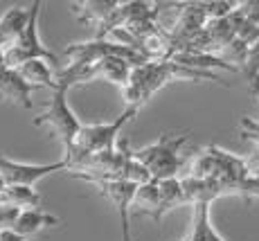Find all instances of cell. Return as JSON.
Wrapping results in <instances>:
<instances>
[{"label": "cell", "instance_id": "1", "mask_svg": "<svg viewBox=\"0 0 259 241\" xmlns=\"http://www.w3.org/2000/svg\"><path fill=\"white\" fill-rule=\"evenodd\" d=\"M178 79H187V82H217L221 86H228L217 72L192 70L176 61H147L142 66L133 68L131 79L122 88V93H124V99L128 102V106L140 108L160 88H165L171 82H178Z\"/></svg>", "mask_w": 259, "mask_h": 241}, {"label": "cell", "instance_id": "2", "mask_svg": "<svg viewBox=\"0 0 259 241\" xmlns=\"http://www.w3.org/2000/svg\"><path fill=\"white\" fill-rule=\"evenodd\" d=\"M189 140V133H162L156 142L147 144L142 149H136L133 155L136 160L151 174L153 180H167L176 178L181 167L185 165V155H183V147Z\"/></svg>", "mask_w": 259, "mask_h": 241}, {"label": "cell", "instance_id": "3", "mask_svg": "<svg viewBox=\"0 0 259 241\" xmlns=\"http://www.w3.org/2000/svg\"><path fill=\"white\" fill-rule=\"evenodd\" d=\"M138 115L136 106H126L122 110V115H117L115 119L104 124H83L79 131L77 140H74L72 149L66 151V158L70 160V167L79 160L88 158V155L102 153V151H113L119 144V131L124 129V124L131 122Z\"/></svg>", "mask_w": 259, "mask_h": 241}, {"label": "cell", "instance_id": "4", "mask_svg": "<svg viewBox=\"0 0 259 241\" xmlns=\"http://www.w3.org/2000/svg\"><path fill=\"white\" fill-rule=\"evenodd\" d=\"M178 205H185L181 178L151 180L147 185H140L133 198V208L138 210V214L149 217L153 223H160L162 217Z\"/></svg>", "mask_w": 259, "mask_h": 241}, {"label": "cell", "instance_id": "5", "mask_svg": "<svg viewBox=\"0 0 259 241\" xmlns=\"http://www.w3.org/2000/svg\"><path fill=\"white\" fill-rule=\"evenodd\" d=\"M34 127H50V131L57 135V140L63 144V151H70L74 140H77L79 131L83 124L79 122V117L74 115V110L68 104V88L59 86L52 90V99L46 106L41 115L32 119Z\"/></svg>", "mask_w": 259, "mask_h": 241}, {"label": "cell", "instance_id": "6", "mask_svg": "<svg viewBox=\"0 0 259 241\" xmlns=\"http://www.w3.org/2000/svg\"><path fill=\"white\" fill-rule=\"evenodd\" d=\"M38 9H41V3L36 0V3H32V16H29L27 29H25L23 36L16 43L5 50V66L16 70L23 63L41 59V61H48L52 68L59 70V57L50 48H46L41 36H38Z\"/></svg>", "mask_w": 259, "mask_h": 241}, {"label": "cell", "instance_id": "7", "mask_svg": "<svg viewBox=\"0 0 259 241\" xmlns=\"http://www.w3.org/2000/svg\"><path fill=\"white\" fill-rule=\"evenodd\" d=\"M66 57L70 59V63H97L102 59H108V57H119V59H126L128 63L133 66H142L147 63V57L140 54L138 50L128 48V45H122V43H113V41H106V38H93V41H86V43H72L66 48Z\"/></svg>", "mask_w": 259, "mask_h": 241}, {"label": "cell", "instance_id": "8", "mask_svg": "<svg viewBox=\"0 0 259 241\" xmlns=\"http://www.w3.org/2000/svg\"><path fill=\"white\" fill-rule=\"evenodd\" d=\"M181 12L174 23V27L169 29L174 43H176V54L189 48V43L205 29V25L212 21L210 16V5L207 3H178ZM174 54V57H176Z\"/></svg>", "mask_w": 259, "mask_h": 241}, {"label": "cell", "instance_id": "9", "mask_svg": "<svg viewBox=\"0 0 259 241\" xmlns=\"http://www.w3.org/2000/svg\"><path fill=\"white\" fill-rule=\"evenodd\" d=\"M70 169V160L63 158L57 160L52 165H29V163H18V160L7 158L0 151V176L7 180V185H25V187H34L41 178L54 174V172H63L66 174Z\"/></svg>", "mask_w": 259, "mask_h": 241}, {"label": "cell", "instance_id": "10", "mask_svg": "<svg viewBox=\"0 0 259 241\" xmlns=\"http://www.w3.org/2000/svg\"><path fill=\"white\" fill-rule=\"evenodd\" d=\"M95 187L99 189L102 196H106L108 203H113L119 212V223H122V232H131L128 225V210L133 208V198L140 185L128 183V180H95Z\"/></svg>", "mask_w": 259, "mask_h": 241}, {"label": "cell", "instance_id": "11", "mask_svg": "<svg viewBox=\"0 0 259 241\" xmlns=\"http://www.w3.org/2000/svg\"><path fill=\"white\" fill-rule=\"evenodd\" d=\"M36 86L27 84L21 77V72L9 66H0V99H7L12 104H18L23 108H32V93Z\"/></svg>", "mask_w": 259, "mask_h": 241}, {"label": "cell", "instance_id": "12", "mask_svg": "<svg viewBox=\"0 0 259 241\" xmlns=\"http://www.w3.org/2000/svg\"><path fill=\"white\" fill-rule=\"evenodd\" d=\"M70 7L74 16L79 18V23L95 25V29H99L102 25L108 23V18L119 7V3L117 0H83V3H72Z\"/></svg>", "mask_w": 259, "mask_h": 241}, {"label": "cell", "instance_id": "13", "mask_svg": "<svg viewBox=\"0 0 259 241\" xmlns=\"http://www.w3.org/2000/svg\"><path fill=\"white\" fill-rule=\"evenodd\" d=\"M57 225H61V219L59 217L48 214V212H41V210L34 208V210H23L21 217H18L16 223H14V232L32 239V237H36L41 230L57 228Z\"/></svg>", "mask_w": 259, "mask_h": 241}, {"label": "cell", "instance_id": "14", "mask_svg": "<svg viewBox=\"0 0 259 241\" xmlns=\"http://www.w3.org/2000/svg\"><path fill=\"white\" fill-rule=\"evenodd\" d=\"M192 214V228H189L187 237L181 241H223L219 232L212 228L210 221V203H198L194 205Z\"/></svg>", "mask_w": 259, "mask_h": 241}, {"label": "cell", "instance_id": "15", "mask_svg": "<svg viewBox=\"0 0 259 241\" xmlns=\"http://www.w3.org/2000/svg\"><path fill=\"white\" fill-rule=\"evenodd\" d=\"M21 72V77L27 84L36 88H50L57 90V72H52V66H48V61H41V59H34V61L23 63L21 68H16Z\"/></svg>", "mask_w": 259, "mask_h": 241}, {"label": "cell", "instance_id": "16", "mask_svg": "<svg viewBox=\"0 0 259 241\" xmlns=\"http://www.w3.org/2000/svg\"><path fill=\"white\" fill-rule=\"evenodd\" d=\"M0 203L12 205L16 210H34L41 203V196L34 187H25V185H9L3 194H0Z\"/></svg>", "mask_w": 259, "mask_h": 241}, {"label": "cell", "instance_id": "17", "mask_svg": "<svg viewBox=\"0 0 259 241\" xmlns=\"http://www.w3.org/2000/svg\"><path fill=\"white\" fill-rule=\"evenodd\" d=\"M241 72H243V77L248 79V84H250L252 79H259V41H255L248 48L246 59H243V63H241Z\"/></svg>", "mask_w": 259, "mask_h": 241}, {"label": "cell", "instance_id": "18", "mask_svg": "<svg viewBox=\"0 0 259 241\" xmlns=\"http://www.w3.org/2000/svg\"><path fill=\"white\" fill-rule=\"evenodd\" d=\"M21 212L23 210H16V208H12V205L0 203V232H3V230H14V223L21 217Z\"/></svg>", "mask_w": 259, "mask_h": 241}, {"label": "cell", "instance_id": "19", "mask_svg": "<svg viewBox=\"0 0 259 241\" xmlns=\"http://www.w3.org/2000/svg\"><path fill=\"white\" fill-rule=\"evenodd\" d=\"M241 135L246 140H250V142L257 147V151H259V122L257 119L241 117Z\"/></svg>", "mask_w": 259, "mask_h": 241}, {"label": "cell", "instance_id": "20", "mask_svg": "<svg viewBox=\"0 0 259 241\" xmlns=\"http://www.w3.org/2000/svg\"><path fill=\"white\" fill-rule=\"evenodd\" d=\"M0 241H27V237L14 232V230H3V232H0Z\"/></svg>", "mask_w": 259, "mask_h": 241}, {"label": "cell", "instance_id": "21", "mask_svg": "<svg viewBox=\"0 0 259 241\" xmlns=\"http://www.w3.org/2000/svg\"><path fill=\"white\" fill-rule=\"evenodd\" d=\"M250 93H252V97L257 99V104H259V79H252L250 82ZM259 122V119H257Z\"/></svg>", "mask_w": 259, "mask_h": 241}, {"label": "cell", "instance_id": "22", "mask_svg": "<svg viewBox=\"0 0 259 241\" xmlns=\"http://www.w3.org/2000/svg\"><path fill=\"white\" fill-rule=\"evenodd\" d=\"M7 187H9V185H7V180H5L3 176H0V194H3V192H5V189H7Z\"/></svg>", "mask_w": 259, "mask_h": 241}]
</instances>
